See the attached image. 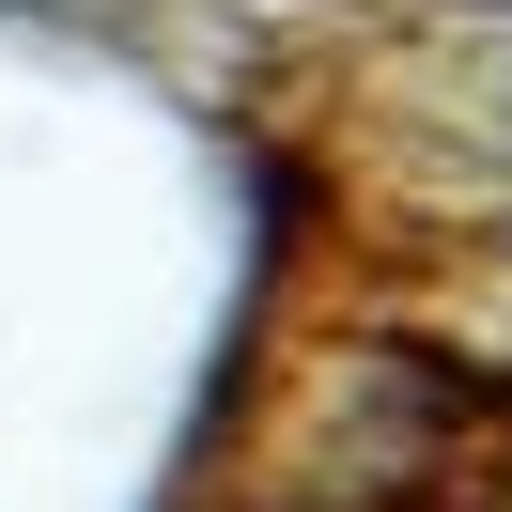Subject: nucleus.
<instances>
[{"mask_svg": "<svg viewBox=\"0 0 512 512\" xmlns=\"http://www.w3.org/2000/svg\"><path fill=\"white\" fill-rule=\"evenodd\" d=\"M481 450V388L419 342H326L311 357V419H264V481L249 512H450Z\"/></svg>", "mask_w": 512, "mask_h": 512, "instance_id": "1", "label": "nucleus"}, {"mask_svg": "<svg viewBox=\"0 0 512 512\" xmlns=\"http://www.w3.org/2000/svg\"><path fill=\"white\" fill-rule=\"evenodd\" d=\"M373 140L435 187L450 233L512 249V0H419V32L373 63Z\"/></svg>", "mask_w": 512, "mask_h": 512, "instance_id": "2", "label": "nucleus"}, {"mask_svg": "<svg viewBox=\"0 0 512 512\" xmlns=\"http://www.w3.org/2000/svg\"><path fill=\"white\" fill-rule=\"evenodd\" d=\"M16 16H63V32H140L156 0H16Z\"/></svg>", "mask_w": 512, "mask_h": 512, "instance_id": "3", "label": "nucleus"}]
</instances>
